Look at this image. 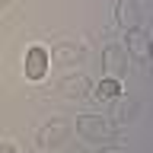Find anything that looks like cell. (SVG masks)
<instances>
[{
    "label": "cell",
    "instance_id": "obj_1",
    "mask_svg": "<svg viewBox=\"0 0 153 153\" xmlns=\"http://www.w3.org/2000/svg\"><path fill=\"white\" fill-rule=\"evenodd\" d=\"M45 74H48V51H45L42 45H32V48L26 51V76L38 83Z\"/></svg>",
    "mask_w": 153,
    "mask_h": 153
},
{
    "label": "cell",
    "instance_id": "obj_2",
    "mask_svg": "<svg viewBox=\"0 0 153 153\" xmlns=\"http://www.w3.org/2000/svg\"><path fill=\"white\" fill-rule=\"evenodd\" d=\"M96 93H99V99H118L121 96V83L118 80H102Z\"/></svg>",
    "mask_w": 153,
    "mask_h": 153
},
{
    "label": "cell",
    "instance_id": "obj_3",
    "mask_svg": "<svg viewBox=\"0 0 153 153\" xmlns=\"http://www.w3.org/2000/svg\"><path fill=\"white\" fill-rule=\"evenodd\" d=\"M128 45L134 48V54L140 57V61L147 57V42H143V35H140V32H128Z\"/></svg>",
    "mask_w": 153,
    "mask_h": 153
},
{
    "label": "cell",
    "instance_id": "obj_4",
    "mask_svg": "<svg viewBox=\"0 0 153 153\" xmlns=\"http://www.w3.org/2000/svg\"><path fill=\"white\" fill-rule=\"evenodd\" d=\"M0 153H16V150H13L10 143H0Z\"/></svg>",
    "mask_w": 153,
    "mask_h": 153
}]
</instances>
